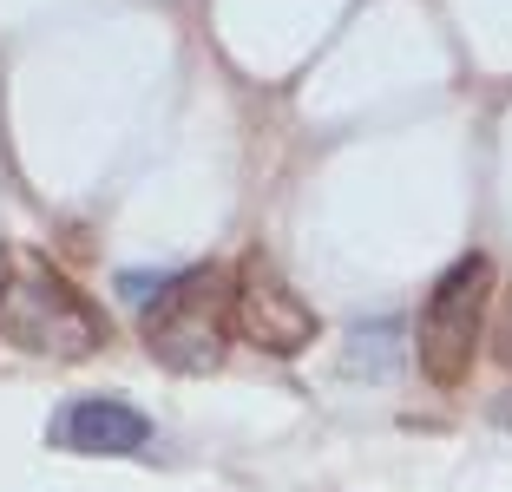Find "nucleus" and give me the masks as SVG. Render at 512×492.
<instances>
[{
    "instance_id": "f257e3e1",
    "label": "nucleus",
    "mask_w": 512,
    "mask_h": 492,
    "mask_svg": "<svg viewBox=\"0 0 512 492\" xmlns=\"http://www.w3.org/2000/svg\"><path fill=\"white\" fill-rule=\"evenodd\" d=\"M0 342L20 355L86 361L106 348V315L33 243H0Z\"/></svg>"
},
{
    "instance_id": "f03ea898",
    "label": "nucleus",
    "mask_w": 512,
    "mask_h": 492,
    "mask_svg": "<svg viewBox=\"0 0 512 492\" xmlns=\"http://www.w3.org/2000/svg\"><path fill=\"white\" fill-rule=\"evenodd\" d=\"M230 328H237V322H230V276L204 263V269L171 276V283L151 296L138 335H145V355L158 361V368H171V374H211L217 361H224Z\"/></svg>"
},
{
    "instance_id": "7ed1b4c3",
    "label": "nucleus",
    "mask_w": 512,
    "mask_h": 492,
    "mask_svg": "<svg viewBox=\"0 0 512 492\" xmlns=\"http://www.w3.org/2000/svg\"><path fill=\"white\" fill-rule=\"evenodd\" d=\"M486 296H493V263L486 256H460L434 283V296L421 309V335H414L421 374L434 388H460L473 374V348H480V328H486Z\"/></svg>"
},
{
    "instance_id": "20e7f679",
    "label": "nucleus",
    "mask_w": 512,
    "mask_h": 492,
    "mask_svg": "<svg viewBox=\"0 0 512 492\" xmlns=\"http://www.w3.org/2000/svg\"><path fill=\"white\" fill-rule=\"evenodd\" d=\"M230 322H237V335L250 348H263V355H302V348L322 335L316 309L296 296V289L283 283V269L270 263V256H243L237 276H230Z\"/></svg>"
},
{
    "instance_id": "39448f33",
    "label": "nucleus",
    "mask_w": 512,
    "mask_h": 492,
    "mask_svg": "<svg viewBox=\"0 0 512 492\" xmlns=\"http://www.w3.org/2000/svg\"><path fill=\"white\" fill-rule=\"evenodd\" d=\"M53 440L73 453H92V460H125L151 440V420L119 394H92V401H73L53 420Z\"/></svg>"
},
{
    "instance_id": "423d86ee",
    "label": "nucleus",
    "mask_w": 512,
    "mask_h": 492,
    "mask_svg": "<svg viewBox=\"0 0 512 492\" xmlns=\"http://www.w3.org/2000/svg\"><path fill=\"white\" fill-rule=\"evenodd\" d=\"M493 348H499V361L512 368V289L499 296V315H493Z\"/></svg>"
}]
</instances>
